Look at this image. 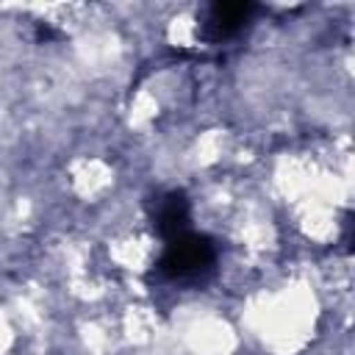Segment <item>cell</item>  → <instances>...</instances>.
<instances>
[{
	"label": "cell",
	"instance_id": "6da1fadb",
	"mask_svg": "<svg viewBox=\"0 0 355 355\" xmlns=\"http://www.w3.org/2000/svg\"><path fill=\"white\" fill-rule=\"evenodd\" d=\"M247 347L258 355H311L324 336L330 311L308 266H283L269 283L236 302Z\"/></svg>",
	"mask_w": 355,
	"mask_h": 355
},
{
	"label": "cell",
	"instance_id": "7a4b0ae2",
	"mask_svg": "<svg viewBox=\"0 0 355 355\" xmlns=\"http://www.w3.org/2000/svg\"><path fill=\"white\" fill-rule=\"evenodd\" d=\"M169 330L180 355H244L247 336L236 311L208 297H183L169 311Z\"/></svg>",
	"mask_w": 355,
	"mask_h": 355
},
{
	"label": "cell",
	"instance_id": "3957f363",
	"mask_svg": "<svg viewBox=\"0 0 355 355\" xmlns=\"http://www.w3.org/2000/svg\"><path fill=\"white\" fill-rule=\"evenodd\" d=\"M122 169L116 158L100 150L69 153L61 164V191L69 202L86 211H105L119 200Z\"/></svg>",
	"mask_w": 355,
	"mask_h": 355
},
{
	"label": "cell",
	"instance_id": "277c9868",
	"mask_svg": "<svg viewBox=\"0 0 355 355\" xmlns=\"http://www.w3.org/2000/svg\"><path fill=\"white\" fill-rule=\"evenodd\" d=\"M164 244L147 222H125L103 233L100 263L119 280H147L158 266Z\"/></svg>",
	"mask_w": 355,
	"mask_h": 355
},
{
	"label": "cell",
	"instance_id": "5b68a950",
	"mask_svg": "<svg viewBox=\"0 0 355 355\" xmlns=\"http://www.w3.org/2000/svg\"><path fill=\"white\" fill-rule=\"evenodd\" d=\"M283 225L288 233V241H294L308 255H324L333 250H341L347 236V208L311 197L291 208H283Z\"/></svg>",
	"mask_w": 355,
	"mask_h": 355
},
{
	"label": "cell",
	"instance_id": "8992f818",
	"mask_svg": "<svg viewBox=\"0 0 355 355\" xmlns=\"http://www.w3.org/2000/svg\"><path fill=\"white\" fill-rule=\"evenodd\" d=\"M205 17L200 6H175L161 17L158 36L178 53H197L205 44Z\"/></svg>",
	"mask_w": 355,
	"mask_h": 355
},
{
	"label": "cell",
	"instance_id": "52a82bcc",
	"mask_svg": "<svg viewBox=\"0 0 355 355\" xmlns=\"http://www.w3.org/2000/svg\"><path fill=\"white\" fill-rule=\"evenodd\" d=\"M336 172H338L341 183H344V191L349 197V208H355V133H352L349 144L344 147V153L336 164Z\"/></svg>",
	"mask_w": 355,
	"mask_h": 355
}]
</instances>
